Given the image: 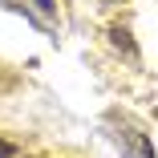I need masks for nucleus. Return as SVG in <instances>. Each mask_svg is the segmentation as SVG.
Masks as SVG:
<instances>
[{"instance_id": "f257e3e1", "label": "nucleus", "mask_w": 158, "mask_h": 158, "mask_svg": "<svg viewBox=\"0 0 158 158\" xmlns=\"http://www.w3.org/2000/svg\"><path fill=\"white\" fill-rule=\"evenodd\" d=\"M110 126H114V142L126 158H158V150H154V142L142 126H134L130 118H114Z\"/></svg>"}, {"instance_id": "f03ea898", "label": "nucleus", "mask_w": 158, "mask_h": 158, "mask_svg": "<svg viewBox=\"0 0 158 158\" xmlns=\"http://www.w3.org/2000/svg\"><path fill=\"white\" fill-rule=\"evenodd\" d=\"M110 45H114L118 53H126L130 61H138V45L130 41V28H122V24H114V28H110Z\"/></svg>"}, {"instance_id": "7ed1b4c3", "label": "nucleus", "mask_w": 158, "mask_h": 158, "mask_svg": "<svg viewBox=\"0 0 158 158\" xmlns=\"http://www.w3.org/2000/svg\"><path fill=\"white\" fill-rule=\"evenodd\" d=\"M33 4H37L45 16H53V12H57V0H33Z\"/></svg>"}, {"instance_id": "20e7f679", "label": "nucleus", "mask_w": 158, "mask_h": 158, "mask_svg": "<svg viewBox=\"0 0 158 158\" xmlns=\"http://www.w3.org/2000/svg\"><path fill=\"white\" fill-rule=\"evenodd\" d=\"M0 158H16V146H12V142H4V138H0Z\"/></svg>"}, {"instance_id": "39448f33", "label": "nucleus", "mask_w": 158, "mask_h": 158, "mask_svg": "<svg viewBox=\"0 0 158 158\" xmlns=\"http://www.w3.org/2000/svg\"><path fill=\"white\" fill-rule=\"evenodd\" d=\"M102 4H126V0H102Z\"/></svg>"}]
</instances>
